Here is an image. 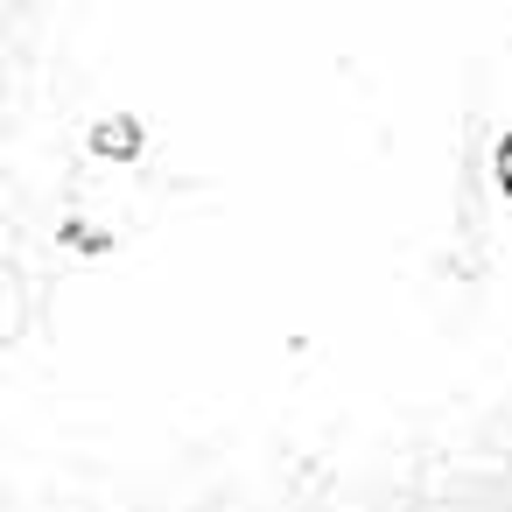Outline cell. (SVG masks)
<instances>
[{"label": "cell", "instance_id": "obj_1", "mask_svg": "<svg viewBox=\"0 0 512 512\" xmlns=\"http://www.w3.org/2000/svg\"><path fill=\"white\" fill-rule=\"evenodd\" d=\"M141 148H148V134H141L134 113H106V120L92 127V155H99V162H141Z\"/></svg>", "mask_w": 512, "mask_h": 512}, {"label": "cell", "instance_id": "obj_2", "mask_svg": "<svg viewBox=\"0 0 512 512\" xmlns=\"http://www.w3.org/2000/svg\"><path fill=\"white\" fill-rule=\"evenodd\" d=\"M491 176H498V190H512V134L498 141V155H491Z\"/></svg>", "mask_w": 512, "mask_h": 512}]
</instances>
